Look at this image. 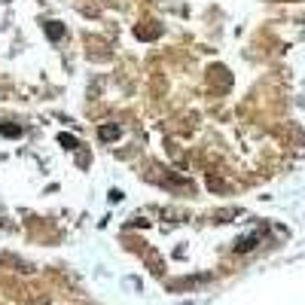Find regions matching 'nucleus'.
Wrapping results in <instances>:
<instances>
[{
	"label": "nucleus",
	"mask_w": 305,
	"mask_h": 305,
	"mask_svg": "<svg viewBox=\"0 0 305 305\" xmlns=\"http://www.w3.org/2000/svg\"><path fill=\"white\" fill-rule=\"evenodd\" d=\"M259 238H262L259 232H253V235H244V238H238V241H235V253H247V250H253V247L259 244Z\"/></svg>",
	"instance_id": "1"
},
{
	"label": "nucleus",
	"mask_w": 305,
	"mask_h": 305,
	"mask_svg": "<svg viewBox=\"0 0 305 305\" xmlns=\"http://www.w3.org/2000/svg\"><path fill=\"white\" fill-rule=\"evenodd\" d=\"M98 137L101 140H116L119 137V125H101L98 128Z\"/></svg>",
	"instance_id": "2"
},
{
	"label": "nucleus",
	"mask_w": 305,
	"mask_h": 305,
	"mask_svg": "<svg viewBox=\"0 0 305 305\" xmlns=\"http://www.w3.org/2000/svg\"><path fill=\"white\" fill-rule=\"evenodd\" d=\"M46 34H49V40H61V37H64L61 22H46Z\"/></svg>",
	"instance_id": "3"
},
{
	"label": "nucleus",
	"mask_w": 305,
	"mask_h": 305,
	"mask_svg": "<svg viewBox=\"0 0 305 305\" xmlns=\"http://www.w3.org/2000/svg\"><path fill=\"white\" fill-rule=\"evenodd\" d=\"M3 137H22V125H0Z\"/></svg>",
	"instance_id": "4"
},
{
	"label": "nucleus",
	"mask_w": 305,
	"mask_h": 305,
	"mask_svg": "<svg viewBox=\"0 0 305 305\" xmlns=\"http://www.w3.org/2000/svg\"><path fill=\"white\" fill-rule=\"evenodd\" d=\"M58 144H61V147H67V150H76V147H79L73 134H61V137H58Z\"/></svg>",
	"instance_id": "5"
},
{
	"label": "nucleus",
	"mask_w": 305,
	"mask_h": 305,
	"mask_svg": "<svg viewBox=\"0 0 305 305\" xmlns=\"http://www.w3.org/2000/svg\"><path fill=\"white\" fill-rule=\"evenodd\" d=\"M183 305H189V302H183Z\"/></svg>",
	"instance_id": "6"
}]
</instances>
